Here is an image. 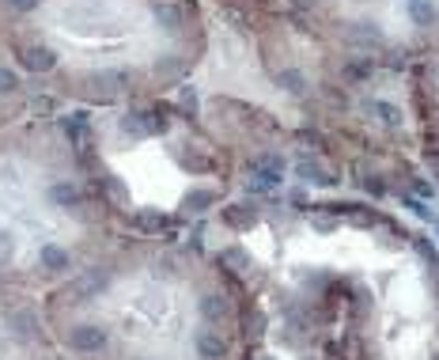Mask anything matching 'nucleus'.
I'll list each match as a JSON object with an SVG mask.
<instances>
[{
	"instance_id": "f03ea898",
	"label": "nucleus",
	"mask_w": 439,
	"mask_h": 360,
	"mask_svg": "<svg viewBox=\"0 0 439 360\" xmlns=\"http://www.w3.org/2000/svg\"><path fill=\"white\" fill-rule=\"evenodd\" d=\"M106 289V273H99V270H91V273H83V277H76V281L69 284V296L72 303H88L91 296H99V292Z\"/></svg>"
},
{
	"instance_id": "423d86ee",
	"label": "nucleus",
	"mask_w": 439,
	"mask_h": 360,
	"mask_svg": "<svg viewBox=\"0 0 439 360\" xmlns=\"http://www.w3.org/2000/svg\"><path fill=\"white\" fill-rule=\"evenodd\" d=\"M344 39H349L352 46H363V50L386 42V39H382V27H379V23H352L349 31H344Z\"/></svg>"
},
{
	"instance_id": "2f4dec72",
	"label": "nucleus",
	"mask_w": 439,
	"mask_h": 360,
	"mask_svg": "<svg viewBox=\"0 0 439 360\" xmlns=\"http://www.w3.org/2000/svg\"><path fill=\"white\" fill-rule=\"evenodd\" d=\"M311 224L319 228V232H333V228H337V220H333V216H314Z\"/></svg>"
},
{
	"instance_id": "f8f14e48",
	"label": "nucleus",
	"mask_w": 439,
	"mask_h": 360,
	"mask_svg": "<svg viewBox=\"0 0 439 360\" xmlns=\"http://www.w3.org/2000/svg\"><path fill=\"white\" fill-rule=\"evenodd\" d=\"M39 258H42V270H50V273H64L72 265L69 251H61V247H53V243H46Z\"/></svg>"
},
{
	"instance_id": "c85d7f7f",
	"label": "nucleus",
	"mask_w": 439,
	"mask_h": 360,
	"mask_svg": "<svg viewBox=\"0 0 439 360\" xmlns=\"http://www.w3.org/2000/svg\"><path fill=\"white\" fill-rule=\"evenodd\" d=\"M371 69H375V61L363 57V61H356V64H349V76H371Z\"/></svg>"
},
{
	"instance_id": "2eb2a0df",
	"label": "nucleus",
	"mask_w": 439,
	"mask_h": 360,
	"mask_svg": "<svg viewBox=\"0 0 439 360\" xmlns=\"http://www.w3.org/2000/svg\"><path fill=\"white\" fill-rule=\"evenodd\" d=\"M254 171H265V174H284V160H280L277 152H265V155H254V160H250V174Z\"/></svg>"
},
{
	"instance_id": "ddd939ff",
	"label": "nucleus",
	"mask_w": 439,
	"mask_h": 360,
	"mask_svg": "<svg viewBox=\"0 0 439 360\" xmlns=\"http://www.w3.org/2000/svg\"><path fill=\"white\" fill-rule=\"evenodd\" d=\"M61 129H64V137H69L72 144H80V148L88 144V114H69L61 122Z\"/></svg>"
},
{
	"instance_id": "6ab92c4d",
	"label": "nucleus",
	"mask_w": 439,
	"mask_h": 360,
	"mask_svg": "<svg viewBox=\"0 0 439 360\" xmlns=\"http://www.w3.org/2000/svg\"><path fill=\"white\" fill-rule=\"evenodd\" d=\"M121 84H125V76H121V72H99V76H91V88L102 91V95H114Z\"/></svg>"
},
{
	"instance_id": "f704fd0d",
	"label": "nucleus",
	"mask_w": 439,
	"mask_h": 360,
	"mask_svg": "<svg viewBox=\"0 0 439 360\" xmlns=\"http://www.w3.org/2000/svg\"><path fill=\"white\" fill-rule=\"evenodd\" d=\"M254 360H269V356H254Z\"/></svg>"
},
{
	"instance_id": "9d476101",
	"label": "nucleus",
	"mask_w": 439,
	"mask_h": 360,
	"mask_svg": "<svg viewBox=\"0 0 439 360\" xmlns=\"http://www.w3.org/2000/svg\"><path fill=\"white\" fill-rule=\"evenodd\" d=\"M152 15H155V23H160L167 34H179V31H182V12H179L174 4H163V0H155V4H152Z\"/></svg>"
},
{
	"instance_id": "412c9836",
	"label": "nucleus",
	"mask_w": 439,
	"mask_h": 360,
	"mask_svg": "<svg viewBox=\"0 0 439 360\" xmlns=\"http://www.w3.org/2000/svg\"><path fill=\"white\" fill-rule=\"evenodd\" d=\"M212 201H216V193H212V190H190V193H186V209H190V212H204Z\"/></svg>"
},
{
	"instance_id": "7ed1b4c3",
	"label": "nucleus",
	"mask_w": 439,
	"mask_h": 360,
	"mask_svg": "<svg viewBox=\"0 0 439 360\" xmlns=\"http://www.w3.org/2000/svg\"><path fill=\"white\" fill-rule=\"evenodd\" d=\"M20 61H23V69H31V72L57 69V53H53L50 46H27V50H20Z\"/></svg>"
},
{
	"instance_id": "6e6552de",
	"label": "nucleus",
	"mask_w": 439,
	"mask_h": 360,
	"mask_svg": "<svg viewBox=\"0 0 439 360\" xmlns=\"http://www.w3.org/2000/svg\"><path fill=\"white\" fill-rule=\"evenodd\" d=\"M220 265H223V270H231L235 277H242V281L250 277V270H254L250 254H246V251H239V247H228V251H220Z\"/></svg>"
},
{
	"instance_id": "aec40b11",
	"label": "nucleus",
	"mask_w": 439,
	"mask_h": 360,
	"mask_svg": "<svg viewBox=\"0 0 439 360\" xmlns=\"http://www.w3.org/2000/svg\"><path fill=\"white\" fill-rule=\"evenodd\" d=\"M102 190H106L121 209H129V190L121 186V179H114V174H102Z\"/></svg>"
},
{
	"instance_id": "72a5a7b5",
	"label": "nucleus",
	"mask_w": 439,
	"mask_h": 360,
	"mask_svg": "<svg viewBox=\"0 0 439 360\" xmlns=\"http://www.w3.org/2000/svg\"><path fill=\"white\" fill-rule=\"evenodd\" d=\"M363 186H368V193H375V198H382V193H386V186H382V179H368Z\"/></svg>"
},
{
	"instance_id": "39448f33",
	"label": "nucleus",
	"mask_w": 439,
	"mask_h": 360,
	"mask_svg": "<svg viewBox=\"0 0 439 360\" xmlns=\"http://www.w3.org/2000/svg\"><path fill=\"white\" fill-rule=\"evenodd\" d=\"M295 174H300L303 182H311V186H333V182H337V174L330 167H322L319 160H300L295 163Z\"/></svg>"
},
{
	"instance_id": "a878e982",
	"label": "nucleus",
	"mask_w": 439,
	"mask_h": 360,
	"mask_svg": "<svg viewBox=\"0 0 439 360\" xmlns=\"http://www.w3.org/2000/svg\"><path fill=\"white\" fill-rule=\"evenodd\" d=\"M179 106L186 110V114H197V91H193V88H182V91H179Z\"/></svg>"
},
{
	"instance_id": "4be33fe9",
	"label": "nucleus",
	"mask_w": 439,
	"mask_h": 360,
	"mask_svg": "<svg viewBox=\"0 0 439 360\" xmlns=\"http://www.w3.org/2000/svg\"><path fill=\"white\" fill-rule=\"evenodd\" d=\"M371 114H379V118H382V125H390V129H398V125H401V110H398V106H390V103H371Z\"/></svg>"
},
{
	"instance_id": "7c9ffc66",
	"label": "nucleus",
	"mask_w": 439,
	"mask_h": 360,
	"mask_svg": "<svg viewBox=\"0 0 439 360\" xmlns=\"http://www.w3.org/2000/svg\"><path fill=\"white\" fill-rule=\"evenodd\" d=\"M246 326H250V334H261V326H265V319H261V311H254V315H246Z\"/></svg>"
},
{
	"instance_id": "f257e3e1",
	"label": "nucleus",
	"mask_w": 439,
	"mask_h": 360,
	"mask_svg": "<svg viewBox=\"0 0 439 360\" xmlns=\"http://www.w3.org/2000/svg\"><path fill=\"white\" fill-rule=\"evenodd\" d=\"M102 345H106V330L95 326V322H83V326L69 330V349H76V353H99Z\"/></svg>"
},
{
	"instance_id": "9b49d317",
	"label": "nucleus",
	"mask_w": 439,
	"mask_h": 360,
	"mask_svg": "<svg viewBox=\"0 0 439 360\" xmlns=\"http://www.w3.org/2000/svg\"><path fill=\"white\" fill-rule=\"evenodd\" d=\"M8 330L20 341H31L34 330H39V319H34V311H12V315H8Z\"/></svg>"
},
{
	"instance_id": "a211bd4d",
	"label": "nucleus",
	"mask_w": 439,
	"mask_h": 360,
	"mask_svg": "<svg viewBox=\"0 0 439 360\" xmlns=\"http://www.w3.org/2000/svg\"><path fill=\"white\" fill-rule=\"evenodd\" d=\"M277 84L284 88V91H292V95H303V91H307V76H303L300 69H284L277 76Z\"/></svg>"
},
{
	"instance_id": "4468645a",
	"label": "nucleus",
	"mask_w": 439,
	"mask_h": 360,
	"mask_svg": "<svg viewBox=\"0 0 439 360\" xmlns=\"http://www.w3.org/2000/svg\"><path fill=\"white\" fill-rule=\"evenodd\" d=\"M50 201L61 209H72V205H80V190L72 186V182H57V186L50 190Z\"/></svg>"
},
{
	"instance_id": "f3484780",
	"label": "nucleus",
	"mask_w": 439,
	"mask_h": 360,
	"mask_svg": "<svg viewBox=\"0 0 439 360\" xmlns=\"http://www.w3.org/2000/svg\"><path fill=\"white\" fill-rule=\"evenodd\" d=\"M201 315L209 322L228 319V300H223V296H201Z\"/></svg>"
},
{
	"instance_id": "5701e85b",
	"label": "nucleus",
	"mask_w": 439,
	"mask_h": 360,
	"mask_svg": "<svg viewBox=\"0 0 439 360\" xmlns=\"http://www.w3.org/2000/svg\"><path fill=\"white\" fill-rule=\"evenodd\" d=\"M182 167L204 174V171H212V160H209V155H201V152H182Z\"/></svg>"
},
{
	"instance_id": "cd10ccee",
	"label": "nucleus",
	"mask_w": 439,
	"mask_h": 360,
	"mask_svg": "<svg viewBox=\"0 0 439 360\" xmlns=\"http://www.w3.org/2000/svg\"><path fill=\"white\" fill-rule=\"evenodd\" d=\"M20 88V76H15L12 69H4V64H0V91H15Z\"/></svg>"
},
{
	"instance_id": "1a4fd4ad",
	"label": "nucleus",
	"mask_w": 439,
	"mask_h": 360,
	"mask_svg": "<svg viewBox=\"0 0 439 360\" xmlns=\"http://www.w3.org/2000/svg\"><path fill=\"white\" fill-rule=\"evenodd\" d=\"M197 353L204 360H223L228 356V341H223L220 334H212V330H201L197 334Z\"/></svg>"
},
{
	"instance_id": "c756f323",
	"label": "nucleus",
	"mask_w": 439,
	"mask_h": 360,
	"mask_svg": "<svg viewBox=\"0 0 439 360\" xmlns=\"http://www.w3.org/2000/svg\"><path fill=\"white\" fill-rule=\"evenodd\" d=\"M401 201H405V205H409V209H413V212H417V216H424V220H428V216H432V212H428V209H424V201H420V198H409V193H405V198H401Z\"/></svg>"
},
{
	"instance_id": "20e7f679",
	"label": "nucleus",
	"mask_w": 439,
	"mask_h": 360,
	"mask_svg": "<svg viewBox=\"0 0 439 360\" xmlns=\"http://www.w3.org/2000/svg\"><path fill=\"white\" fill-rule=\"evenodd\" d=\"M121 133L125 137H152V133H160L155 129V114H144V110H133V114H125L121 118Z\"/></svg>"
},
{
	"instance_id": "bb28decb",
	"label": "nucleus",
	"mask_w": 439,
	"mask_h": 360,
	"mask_svg": "<svg viewBox=\"0 0 439 360\" xmlns=\"http://www.w3.org/2000/svg\"><path fill=\"white\" fill-rule=\"evenodd\" d=\"M12 254H15V235L12 232H0V262H8Z\"/></svg>"
},
{
	"instance_id": "dca6fc26",
	"label": "nucleus",
	"mask_w": 439,
	"mask_h": 360,
	"mask_svg": "<svg viewBox=\"0 0 439 360\" xmlns=\"http://www.w3.org/2000/svg\"><path fill=\"white\" fill-rule=\"evenodd\" d=\"M409 15L417 27H432L435 23V4L432 0H409Z\"/></svg>"
},
{
	"instance_id": "0eeeda50",
	"label": "nucleus",
	"mask_w": 439,
	"mask_h": 360,
	"mask_svg": "<svg viewBox=\"0 0 439 360\" xmlns=\"http://www.w3.org/2000/svg\"><path fill=\"white\" fill-rule=\"evenodd\" d=\"M223 224L235 228V232H250L258 224V209L254 205H228L223 209Z\"/></svg>"
},
{
	"instance_id": "393cba45",
	"label": "nucleus",
	"mask_w": 439,
	"mask_h": 360,
	"mask_svg": "<svg viewBox=\"0 0 439 360\" xmlns=\"http://www.w3.org/2000/svg\"><path fill=\"white\" fill-rule=\"evenodd\" d=\"M0 4H4L12 15H27V12H34V8L42 4V0H0Z\"/></svg>"
},
{
	"instance_id": "b1692460",
	"label": "nucleus",
	"mask_w": 439,
	"mask_h": 360,
	"mask_svg": "<svg viewBox=\"0 0 439 360\" xmlns=\"http://www.w3.org/2000/svg\"><path fill=\"white\" fill-rule=\"evenodd\" d=\"M163 224H167L163 212H137V228H140V232H160Z\"/></svg>"
},
{
	"instance_id": "473e14b6",
	"label": "nucleus",
	"mask_w": 439,
	"mask_h": 360,
	"mask_svg": "<svg viewBox=\"0 0 439 360\" xmlns=\"http://www.w3.org/2000/svg\"><path fill=\"white\" fill-rule=\"evenodd\" d=\"M424 163L432 167V174L439 179V148H428V155H424Z\"/></svg>"
}]
</instances>
